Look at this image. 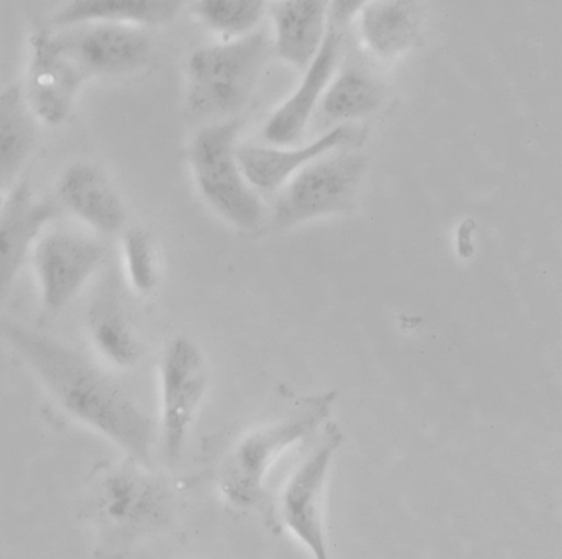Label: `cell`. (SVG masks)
<instances>
[{
	"label": "cell",
	"mask_w": 562,
	"mask_h": 559,
	"mask_svg": "<svg viewBox=\"0 0 562 559\" xmlns=\"http://www.w3.org/2000/svg\"><path fill=\"white\" fill-rule=\"evenodd\" d=\"M0 335L74 420L116 444L127 457L150 466L153 420L103 368L70 345L18 322L0 324Z\"/></svg>",
	"instance_id": "1"
},
{
	"label": "cell",
	"mask_w": 562,
	"mask_h": 559,
	"mask_svg": "<svg viewBox=\"0 0 562 559\" xmlns=\"http://www.w3.org/2000/svg\"><path fill=\"white\" fill-rule=\"evenodd\" d=\"M149 467L133 457L103 464L88 486L85 512L116 545H130L169 523V490Z\"/></svg>",
	"instance_id": "2"
},
{
	"label": "cell",
	"mask_w": 562,
	"mask_h": 559,
	"mask_svg": "<svg viewBox=\"0 0 562 559\" xmlns=\"http://www.w3.org/2000/svg\"><path fill=\"white\" fill-rule=\"evenodd\" d=\"M268 33L255 32L196 49L187 66V112L196 121H228L255 92L269 58Z\"/></svg>",
	"instance_id": "3"
},
{
	"label": "cell",
	"mask_w": 562,
	"mask_h": 559,
	"mask_svg": "<svg viewBox=\"0 0 562 559\" xmlns=\"http://www.w3.org/2000/svg\"><path fill=\"white\" fill-rule=\"evenodd\" d=\"M335 393L302 398L288 417L241 437L220 474L223 495L238 509H251L265 499V480L272 464L292 444L311 436L327 420Z\"/></svg>",
	"instance_id": "4"
},
{
	"label": "cell",
	"mask_w": 562,
	"mask_h": 559,
	"mask_svg": "<svg viewBox=\"0 0 562 559\" xmlns=\"http://www.w3.org/2000/svg\"><path fill=\"white\" fill-rule=\"evenodd\" d=\"M239 128L236 118L203 125L190 144L189 161L206 204L232 226L256 230L265 224L268 209L239 167Z\"/></svg>",
	"instance_id": "5"
},
{
	"label": "cell",
	"mask_w": 562,
	"mask_h": 559,
	"mask_svg": "<svg viewBox=\"0 0 562 559\" xmlns=\"http://www.w3.org/2000/svg\"><path fill=\"white\" fill-rule=\"evenodd\" d=\"M368 158L357 151L335 150L315 158L292 174L276 197L271 223L289 229L318 217L353 209Z\"/></svg>",
	"instance_id": "6"
},
{
	"label": "cell",
	"mask_w": 562,
	"mask_h": 559,
	"mask_svg": "<svg viewBox=\"0 0 562 559\" xmlns=\"http://www.w3.org/2000/svg\"><path fill=\"white\" fill-rule=\"evenodd\" d=\"M160 437L164 456L177 463L209 387L205 355L195 341L176 335L159 361Z\"/></svg>",
	"instance_id": "7"
},
{
	"label": "cell",
	"mask_w": 562,
	"mask_h": 559,
	"mask_svg": "<svg viewBox=\"0 0 562 559\" xmlns=\"http://www.w3.org/2000/svg\"><path fill=\"white\" fill-rule=\"evenodd\" d=\"M31 255L44 311L54 316L77 298L100 269L104 246L80 230L47 227L35 240Z\"/></svg>",
	"instance_id": "8"
},
{
	"label": "cell",
	"mask_w": 562,
	"mask_h": 559,
	"mask_svg": "<svg viewBox=\"0 0 562 559\" xmlns=\"http://www.w3.org/2000/svg\"><path fill=\"white\" fill-rule=\"evenodd\" d=\"M54 35L87 79L133 75L153 56V39L140 26L87 22L55 28Z\"/></svg>",
	"instance_id": "9"
},
{
	"label": "cell",
	"mask_w": 562,
	"mask_h": 559,
	"mask_svg": "<svg viewBox=\"0 0 562 559\" xmlns=\"http://www.w3.org/2000/svg\"><path fill=\"white\" fill-rule=\"evenodd\" d=\"M344 441L340 427L328 424L324 436L289 477L281 495L282 522L318 559L327 558L324 497L335 453Z\"/></svg>",
	"instance_id": "10"
},
{
	"label": "cell",
	"mask_w": 562,
	"mask_h": 559,
	"mask_svg": "<svg viewBox=\"0 0 562 559\" xmlns=\"http://www.w3.org/2000/svg\"><path fill=\"white\" fill-rule=\"evenodd\" d=\"M87 81L58 45L54 32L45 30L32 38L27 84L22 91L37 121L54 127L67 122L78 92Z\"/></svg>",
	"instance_id": "11"
},
{
	"label": "cell",
	"mask_w": 562,
	"mask_h": 559,
	"mask_svg": "<svg viewBox=\"0 0 562 559\" xmlns=\"http://www.w3.org/2000/svg\"><path fill=\"white\" fill-rule=\"evenodd\" d=\"M60 204L38 197L27 180L12 187L0 203V305L11 292L35 240L57 220Z\"/></svg>",
	"instance_id": "12"
},
{
	"label": "cell",
	"mask_w": 562,
	"mask_h": 559,
	"mask_svg": "<svg viewBox=\"0 0 562 559\" xmlns=\"http://www.w3.org/2000/svg\"><path fill=\"white\" fill-rule=\"evenodd\" d=\"M57 203L93 232L114 236L126 226L127 210L120 191L98 164L77 161L61 173Z\"/></svg>",
	"instance_id": "13"
},
{
	"label": "cell",
	"mask_w": 562,
	"mask_h": 559,
	"mask_svg": "<svg viewBox=\"0 0 562 559\" xmlns=\"http://www.w3.org/2000/svg\"><path fill=\"white\" fill-rule=\"evenodd\" d=\"M344 49V32L328 28L324 43L311 65L304 69L297 91L271 115L262 128V137L278 147H292L301 140L328 82L338 69Z\"/></svg>",
	"instance_id": "14"
},
{
	"label": "cell",
	"mask_w": 562,
	"mask_h": 559,
	"mask_svg": "<svg viewBox=\"0 0 562 559\" xmlns=\"http://www.w3.org/2000/svg\"><path fill=\"white\" fill-rule=\"evenodd\" d=\"M353 137V128L348 124L335 125L312 144L304 147H262L256 144H243L236 147L239 167L248 183L258 193H278L282 184L297 173L302 167L315 158L344 147Z\"/></svg>",
	"instance_id": "15"
},
{
	"label": "cell",
	"mask_w": 562,
	"mask_h": 559,
	"mask_svg": "<svg viewBox=\"0 0 562 559\" xmlns=\"http://www.w3.org/2000/svg\"><path fill=\"white\" fill-rule=\"evenodd\" d=\"M423 28L420 0H370L358 13L361 43L371 55L386 61L413 49Z\"/></svg>",
	"instance_id": "16"
},
{
	"label": "cell",
	"mask_w": 562,
	"mask_h": 559,
	"mask_svg": "<svg viewBox=\"0 0 562 559\" xmlns=\"http://www.w3.org/2000/svg\"><path fill=\"white\" fill-rule=\"evenodd\" d=\"M276 53L304 71L328 32V0H276L271 7Z\"/></svg>",
	"instance_id": "17"
},
{
	"label": "cell",
	"mask_w": 562,
	"mask_h": 559,
	"mask_svg": "<svg viewBox=\"0 0 562 559\" xmlns=\"http://www.w3.org/2000/svg\"><path fill=\"white\" fill-rule=\"evenodd\" d=\"M189 0H70L52 16V26L87 22L123 23V25L162 26L173 22Z\"/></svg>",
	"instance_id": "18"
},
{
	"label": "cell",
	"mask_w": 562,
	"mask_h": 559,
	"mask_svg": "<svg viewBox=\"0 0 562 559\" xmlns=\"http://www.w3.org/2000/svg\"><path fill=\"white\" fill-rule=\"evenodd\" d=\"M91 342L98 354L116 368H133L143 358V341L116 292L94 299L88 315Z\"/></svg>",
	"instance_id": "19"
},
{
	"label": "cell",
	"mask_w": 562,
	"mask_h": 559,
	"mask_svg": "<svg viewBox=\"0 0 562 559\" xmlns=\"http://www.w3.org/2000/svg\"><path fill=\"white\" fill-rule=\"evenodd\" d=\"M386 99L384 82L363 65H347L328 82L318 111L327 122L348 124L374 114Z\"/></svg>",
	"instance_id": "20"
},
{
	"label": "cell",
	"mask_w": 562,
	"mask_h": 559,
	"mask_svg": "<svg viewBox=\"0 0 562 559\" xmlns=\"http://www.w3.org/2000/svg\"><path fill=\"white\" fill-rule=\"evenodd\" d=\"M37 144V118L21 85L0 92V190L9 186Z\"/></svg>",
	"instance_id": "21"
},
{
	"label": "cell",
	"mask_w": 562,
	"mask_h": 559,
	"mask_svg": "<svg viewBox=\"0 0 562 559\" xmlns=\"http://www.w3.org/2000/svg\"><path fill=\"white\" fill-rule=\"evenodd\" d=\"M268 9L269 0H196L193 13L203 25L233 39L255 32Z\"/></svg>",
	"instance_id": "22"
},
{
	"label": "cell",
	"mask_w": 562,
	"mask_h": 559,
	"mask_svg": "<svg viewBox=\"0 0 562 559\" xmlns=\"http://www.w3.org/2000/svg\"><path fill=\"white\" fill-rule=\"evenodd\" d=\"M121 247L131 288L139 295H153L160 282V253L153 233L144 227H130Z\"/></svg>",
	"instance_id": "23"
},
{
	"label": "cell",
	"mask_w": 562,
	"mask_h": 559,
	"mask_svg": "<svg viewBox=\"0 0 562 559\" xmlns=\"http://www.w3.org/2000/svg\"><path fill=\"white\" fill-rule=\"evenodd\" d=\"M370 0H328V28L344 32Z\"/></svg>",
	"instance_id": "24"
}]
</instances>
